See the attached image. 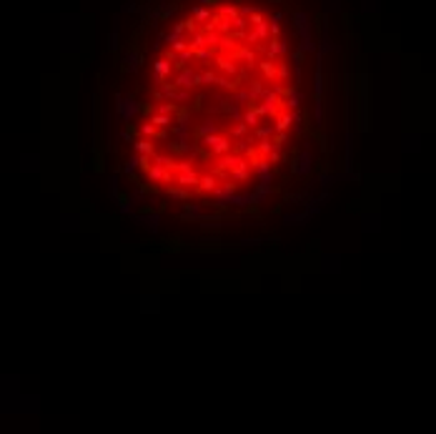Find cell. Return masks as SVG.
<instances>
[{
	"mask_svg": "<svg viewBox=\"0 0 436 434\" xmlns=\"http://www.w3.org/2000/svg\"><path fill=\"white\" fill-rule=\"evenodd\" d=\"M143 221H146V226H148L151 231H156V228H158V216H156V214H153V216H148V218H143Z\"/></svg>",
	"mask_w": 436,
	"mask_h": 434,
	"instance_id": "9a60e30c",
	"label": "cell"
},
{
	"mask_svg": "<svg viewBox=\"0 0 436 434\" xmlns=\"http://www.w3.org/2000/svg\"><path fill=\"white\" fill-rule=\"evenodd\" d=\"M116 108H118V116H121V118L128 123V121L136 116V111H138L141 106H138V101H133V98H118Z\"/></svg>",
	"mask_w": 436,
	"mask_h": 434,
	"instance_id": "7a4b0ae2",
	"label": "cell"
},
{
	"mask_svg": "<svg viewBox=\"0 0 436 434\" xmlns=\"http://www.w3.org/2000/svg\"><path fill=\"white\" fill-rule=\"evenodd\" d=\"M248 131H251V128H248V126H246L243 121H238V123H236V126H233V128L228 131V136H231V138L236 141V138H243V136H248Z\"/></svg>",
	"mask_w": 436,
	"mask_h": 434,
	"instance_id": "7c38bea8",
	"label": "cell"
},
{
	"mask_svg": "<svg viewBox=\"0 0 436 434\" xmlns=\"http://www.w3.org/2000/svg\"><path fill=\"white\" fill-rule=\"evenodd\" d=\"M293 171H296L298 176H306V173L311 171V153H301L298 163H293Z\"/></svg>",
	"mask_w": 436,
	"mask_h": 434,
	"instance_id": "ba28073f",
	"label": "cell"
},
{
	"mask_svg": "<svg viewBox=\"0 0 436 434\" xmlns=\"http://www.w3.org/2000/svg\"><path fill=\"white\" fill-rule=\"evenodd\" d=\"M218 184H223L218 173H203L201 176V184H198V191L201 194H213L218 189Z\"/></svg>",
	"mask_w": 436,
	"mask_h": 434,
	"instance_id": "277c9868",
	"label": "cell"
},
{
	"mask_svg": "<svg viewBox=\"0 0 436 434\" xmlns=\"http://www.w3.org/2000/svg\"><path fill=\"white\" fill-rule=\"evenodd\" d=\"M168 189V196L171 199H178V201H188L191 199V191H186L183 186H178V184H171V186H166Z\"/></svg>",
	"mask_w": 436,
	"mask_h": 434,
	"instance_id": "9c48e42d",
	"label": "cell"
},
{
	"mask_svg": "<svg viewBox=\"0 0 436 434\" xmlns=\"http://www.w3.org/2000/svg\"><path fill=\"white\" fill-rule=\"evenodd\" d=\"M201 143H203V148L206 151H211V156H223V153H231L233 151V138L231 136H226V133H211V136H206V138H201Z\"/></svg>",
	"mask_w": 436,
	"mask_h": 434,
	"instance_id": "6da1fadb",
	"label": "cell"
},
{
	"mask_svg": "<svg viewBox=\"0 0 436 434\" xmlns=\"http://www.w3.org/2000/svg\"><path fill=\"white\" fill-rule=\"evenodd\" d=\"M173 184H178V186H183V189H198L201 176H198L196 171H178Z\"/></svg>",
	"mask_w": 436,
	"mask_h": 434,
	"instance_id": "3957f363",
	"label": "cell"
},
{
	"mask_svg": "<svg viewBox=\"0 0 436 434\" xmlns=\"http://www.w3.org/2000/svg\"><path fill=\"white\" fill-rule=\"evenodd\" d=\"M218 131H221V126H218L216 121H206L203 126H198V128H196V136H198V138H206V136L218 133Z\"/></svg>",
	"mask_w": 436,
	"mask_h": 434,
	"instance_id": "30bf717a",
	"label": "cell"
},
{
	"mask_svg": "<svg viewBox=\"0 0 436 434\" xmlns=\"http://www.w3.org/2000/svg\"><path fill=\"white\" fill-rule=\"evenodd\" d=\"M138 133H141V136H146V138H163V136H166V133H163V131H161L156 123H153V121L141 123V126H138Z\"/></svg>",
	"mask_w": 436,
	"mask_h": 434,
	"instance_id": "5b68a950",
	"label": "cell"
},
{
	"mask_svg": "<svg viewBox=\"0 0 436 434\" xmlns=\"http://www.w3.org/2000/svg\"><path fill=\"white\" fill-rule=\"evenodd\" d=\"M258 118H261V116L256 113V108H253V106H248V108L243 111V118H241V121H243V123H246L251 131H256V128H258Z\"/></svg>",
	"mask_w": 436,
	"mask_h": 434,
	"instance_id": "52a82bcc",
	"label": "cell"
},
{
	"mask_svg": "<svg viewBox=\"0 0 436 434\" xmlns=\"http://www.w3.org/2000/svg\"><path fill=\"white\" fill-rule=\"evenodd\" d=\"M136 153H141V156H153L156 153V143H153V138H138L136 141Z\"/></svg>",
	"mask_w": 436,
	"mask_h": 434,
	"instance_id": "8992f818",
	"label": "cell"
},
{
	"mask_svg": "<svg viewBox=\"0 0 436 434\" xmlns=\"http://www.w3.org/2000/svg\"><path fill=\"white\" fill-rule=\"evenodd\" d=\"M276 133H278V128H276V126H258V128L253 131V136H256L258 141H261V138H273Z\"/></svg>",
	"mask_w": 436,
	"mask_h": 434,
	"instance_id": "8fae6325",
	"label": "cell"
},
{
	"mask_svg": "<svg viewBox=\"0 0 436 434\" xmlns=\"http://www.w3.org/2000/svg\"><path fill=\"white\" fill-rule=\"evenodd\" d=\"M148 121H153L158 128H166V126H171V116H166V113H153Z\"/></svg>",
	"mask_w": 436,
	"mask_h": 434,
	"instance_id": "4fadbf2b",
	"label": "cell"
},
{
	"mask_svg": "<svg viewBox=\"0 0 436 434\" xmlns=\"http://www.w3.org/2000/svg\"><path fill=\"white\" fill-rule=\"evenodd\" d=\"M138 166H141V156L136 153L133 158H128V161H126V166H123V171H126V173H133V171H138Z\"/></svg>",
	"mask_w": 436,
	"mask_h": 434,
	"instance_id": "5bb4252c",
	"label": "cell"
}]
</instances>
